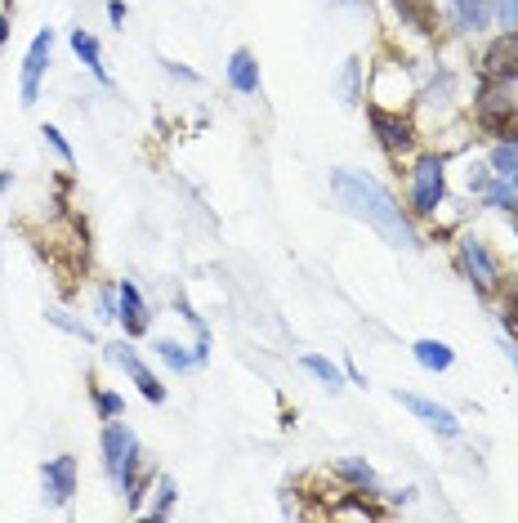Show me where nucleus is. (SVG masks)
<instances>
[{"instance_id":"obj_9","label":"nucleus","mask_w":518,"mask_h":523,"mask_svg":"<svg viewBox=\"0 0 518 523\" xmlns=\"http://www.w3.org/2000/svg\"><path fill=\"white\" fill-rule=\"evenodd\" d=\"M134 452H139V439H134V434H130L121 421H112L108 430H103V465H108L112 479H117L121 465H126Z\"/></svg>"},{"instance_id":"obj_34","label":"nucleus","mask_w":518,"mask_h":523,"mask_svg":"<svg viewBox=\"0 0 518 523\" xmlns=\"http://www.w3.org/2000/svg\"><path fill=\"white\" fill-rule=\"evenodd\" d=\"M505 354H510V358H514V363H518V349H514V345H505Z\"/></svg>"},{"instance_id":"obj_28","label":"nucleus","mask_w":518,"mask_h":523,"mask_svg":"<svg viewBox=\"0 0 518 523\" xmlns=\"http://www.w3.org/2000/svg\"><path fill=\"white\" fill-rule=\"evenodd\" d=\"M496 18H501L505 32H518V0H501V5H496Z\"/></svg>"},{"instance_id":"obj_11","label":"nucleus","mask_w":518,"mask_h":523,"mask_svg":"<svg viewBox=\"0 0 518 523\" xmlns=\"http://www.w3.org/2000/svg\"><path fill=\"white\" fill-rule=\"evenodd\" d=\"M452 18L460 32H483L492 23V0H452Z\"/></svg>"},{"instance_id":"obj_22","label":"nucleus","mask_w":518,"mask_h":523,"mask_svg":"<svg viewBox=\"0 0 518 523\" xmlns=\"http://www.w3.org/2000/svg\"><path fill=\"white\" fill-rule=\"evenodd\" d=\"M487 206H496V211H514L518 206V188L510 184V179H501V184H487Z\"/></svg>"},{"instance_id":"obj_2","label":"nucleus","mask_w":518,"mask_h":523,"mask_svg":"<svg viewBox=\"0 0 518 523\" xmlns=\"http://www.w3.org/2000/svg\"><path fill=\"white\" fill-rule=\"evenodd\" d=\"M443 202V157H420L411 170V211L434 215Z\"/></svg>"},{"instance_id":"obj_24","label":"nucleus","mask_w":518,"mask_h":523,"mask_svg":"<svg viewBox=\"0 0 518 523\" xmlns=\"http://www.w3.org/2000/svg\"><path fill=\"white\" fill-rule=\"evenodd\" d=\"M134 385H139V394L148 398V403H166V385H161L148 367H139V372H134Z\"/></svg>"},{"instance_id":"obj_18","label":"nucleus","mask_w":518,"mask_h":523,"mask_svg":"<svg viewBox=\"0 0 518 523\" xmlns=\"http://www.w3.org/2000/svg\"><path fill=\"white\" fill-rule=\"evenodd\" d=\"M335 474L349 479L353 488H376V470H371L367 461H335Z\"/></svg>"},{"instance_id":"obj_25","label":"nucleus","mask_w":518,"mask_h":523,"mask_svg":"<svg viewBox=\"0 0 518 523\" xmlns=\"http://www.w3.org/2000/svg\"><path fill=\"white\" fill-rule=\"evenodd\" d=\"M501 318H505V327H510V336H518V282L514 278L505 282V313Z\"/></svg>"},{"instance_id":"obj_8","label":"nucleus","mask_w":518,"mask_h":523,"mask_svg":"<svg viewBox=\"0 0 518 523\" xmlns=\"http://www.w3.org/2000/svg\"><path fill=\"white\" fill-rule=\"evenodd\" d=\"M50 50H54V32L45 27V32L32 41L27 59H23V103H36V90H41V72L50 68Z\"/></svg>"},{"instance_id":"obj_13","label":"nucleus","mask_w":518,"mask_h":523,"mask_svg":"<svg viewBox=\"0 0 518 523\" xmlns=\"http://www.w3.org/2000/svg\"><path fill=\"white\" fill-rule=\"evenodd\" d=\"M478 126H483L492 139H501V144H510V139H518V112H514V103H510V108L478 112Z\"/></svg>"},{"instance_id":"obj_27","label":"nucleus","mask_w":518,"mask_h":523,"mask_svg":"<svg viewBox=\"0 0 518 523\" xmlns=\"http://www.w3.org/2000/svg\"><path fill=\"white\" fill-rule=\"evenodd\" d=\"M94 407H99L103 421H112V416L126 412V403H121V394H103V389H94Z\"/></svg>"},{"instance_id":"obj_30","label":"nucleus","mask_w":518,"mask_h":523,"mask_svg":"<svg viewBox=\"0 0 518 523\" xmlns=\"http://www.w3.org/2000/svg\"><path fill=\"white\" fill-rule=\"evenodd\" d=\"M41 135H45V139H50V148H54V152H59V157H63V161H72V148H67V139L59 135V130H54V126H45V130H41Z\"/></svg>"},{"instance_id":"obj_29","label":"nucleus","mask_w":518,"mask_h":523,"mask_svg":"<svg viewBox=\"0 0 518 523\" xmlns=\"http://www.w3.org/2000/svg\"><path fill=\"white\" fill-rule=\"evenodd\" d=\"M50 322H59L63 331H72V336H81L85 345H94V331L90 327H81V322H72V318H63V313H50Z\"/></svg>"},{"instance_id":"obj_21","label":"nucleus","mask_w":518,"mask_h":523,"mask_svg":"<svg viewBox=\"0 0 518 523\" xmlns=\"http://www.w3.org/2000/svg\"><path fill=\"white\" fill-rule=\"evenodd\" d=\"M103 354H108V363H117L121 372H130V376L143 367V363H139V354H134L126 340H112V345H103Z\"/></svg>"},{"instance_id":"obj_4","label":"nucleus","mask_w":518,"mask_h":523,"mask_svg":"<svg viewBox=\"0 0 518 523\" xmlns=\"http://www.w3.org/2000/svg\"><path fill=\"white\" fill-rule=\"evenodd\" d=\"M460 264H465L469 282H474L483 296H492L496 282H501V269L492 264V255H487V246L478 242V237H465V242H460Z\"/></svg>"},{"instance_id":"obj_35","label":"nucleus","mask_w":518,"mask_h":523,"mask_svg":"<svg viewBox=\"0 0 518 523\" xmlns=\"http://www.w3.org/2000/svg\"><path fill=\"white\" fill-rule=\"evenodd\" d=\"M510 184H514V188H518V175H514V179H510Z\"/></svg>"},{"instance_id":"obj_26","label":"nucleus","mask_w":518,"mask_h":523,"mask_svg":"<svg viewBox=\"0 0 518 523\" xmlns=\"http://www.w3.org/2000/svg\"><path fill=\"white\" fill-rule=\"evenodd\" d=\"M340 94H344V103H358V59L344 63V72H340Z\"/></svg>"},{"instance_id":"obj_16","label":"nucleus","mask_w":518,"mask_h":523,"mask_svg":"<svg viewBox=\"0 0 518 523\" xmlns=\"http://www.w3.org/2000/svg\"><path fill=\"white\" fill-rule=\"evenodd\" d=\"M72 50H76V59H81L85 68H90L103 85H108V72H103V59H99V41H94L90 32H81V27H76V32H72Z\"/></svg>"},{"instance_id":"obj_3","label":"nucleus","mask_w":518,"mask_h":523,"mask_svg":"<svg viewBox=\"0 0 518 523\" xmlns=\"http://www.w3.org/2000/svg\"><path fill=\"white\" fill-rule=\"evenodd\" d=\"M367 117H371V130H376V139L385 144V152H411L416 148V130H411V121L402 117V112H389V108H380V103H371L367 108Z\"/></svg>"},{"instance_id":"obj_19","label":"nucleus","mask_w":518,"mask_h":523,"mask_svg":"<svg viewBox=\"0 0 518 523\" xmlns=\"http://www.w3.org/2000/svg\"><path fill=\"white\" fill-rule=\"evenodd\" d=\"M492 170L501 179H514L518 175V139H510V144H501L492 152Z\"/></svg>"},{"instance_id":"obj_1","label":"nucleus","mask_w":518,"mask_h":523,"mask_svg":"<svg viewBox=\"0 0 518 523\" xmlns=\"http://www.w3.org/2000/svg\"><path fill=\"white\" fill-rule=\"evenodd\" d=\"M331 188L353 215H362L371 228H380L389 246H420L416 233H411V224H407V215H402V206L393 202L376 179L353 175V170H331Z\"/></svg>"},{"instance_id":"obj_17","label":"nucleus","mask_w":518,"mask_h":523,"mask_svg":"<svg viewBox=\"0 0 518 523\" xmlns=\"http://www.w3.org/2000/svg\"><path fill=\"white\" fill-rule=\"evenodd\" d=\"M300 367H304V372H313V376H318L326 389H344L340 367H331V363H326V358H318V354H304V358H300Z\"/></svg>"},{"instance_id":"obj_12","label":"nucleus","mask_w":518,"mask_h":523,"mask_svg":"<svg viewBox=\"0 0 518 523\" xmlns=\"http://www.w3.org/2000/svg\"><path fill=\"white\" fill-rule=\"evenodd\" d=\"M228 81H233L237 94H255L259 90V63L251 50H237L233 59H228Z\"/></svg>"},{"instance_id":"obj_5","label":"nucleus","mask_w":518,"mask_h":523,"mask_svg":"<svg viewBox=\"0 0 518 523\" xmlns=\"http://www.w3.org/2000/svg\"><path fill=\"white\" fill-rule=\"evenodd\" d=\"M483 76H492V81H505V85L518 81V32H505V36H496V41L487 45V54H483Z\"/></svg>"},{"instance_id":"obj_32","label":"nucleus","mask_w":518,"mask_h":523,"mask_svg":"<svg viewBox=\"0 0 518 523\" xmlns=\"http://www.w3.org/2000/svg\"><path fill=\"white\" fill-rule=\"evenodd\" d=\"M108 18H112V23H121V18H126V5H121V0H112V5H108Z\"/></svg>"},{"instance_id":"obj_23","label":"nucleus","mask_w":518,"mask_h":523,"mask_svg":"<svg viewBox=\"0 0 518 523\" xmlns=\"http://www.w3.org/2000/svg\"><path fill=\"white\" fill-rule=\"evenodd\" d=\"M175 501H179V488H175V479H161L157 483V506L148 510L152 519H166L170 510H175Z\"/></svg>"},{"instance_id":"obj_10","label":"nucleus","mask_w":518,"mask_h":523,"mask_svg":"<svg viewBox=\"0 0 518 523\" xmlns=\"http://www.w3.org/2000/svg\"><path fill=\"white\" fill-rule=\"evenodd\" d=\"M117 296H121V313H117V318L126 322V331H130V336H143V331L152 327L148 304H143V296L130 287V282H121V287H117Z\"/></svg>"},{"instance_id":"obj_20","label":"nucleus","mask_w":518,"mask_h":523,"mask_svg":"<svg viewBox=\"0 0 518 523\" xmlns=\"http://www.w3.org/2000/svg\"><path fill=\"white\" fill-rule=\"evenodd\" d=\"M157 354L166 358L175 372H188V367H197V354H188L184 345H175V340H157Z\"/></svg>"},{"instance_id":"obj_15","label":"nucleus","mask_w":518,"mask_h":523,"mask_svg":"<svg viewBox=\"0 0 518 523\" xmlns=\"http://www.w3.org/2000/svg\"><path fill=\"white\" fill-rule=\"evenodd\" d=\"M411 354H416V363L425 367V372H447V367L456 363L452 345H443V340H416V345H411Z\"/></svg>"},{"instance_id":"obj_7","label":"nucleus","mask_w":518,"mask_h":523,"mask_svg":"<svg viewBox=\"0 0 518 523\" xmlns=\"http://www.w3.org/2000/svg\"><path fill=\"white\" fill-rule=\"evenodd\" d=\"M393 398H398V403H402V407H407V412H416V416H420V421H425V425H429V430H438V434H447V439H456V434H460V421H456V416H452V412H447V407H438V403H429V398H420V394H407V389H398V394H393Z\"/></svg>"},{"instance_id":"obj_33","label":"nucleus","mask_w":518,"mask_h":523,"mask_svg":"<svg viewBox=\"0 0 518 523\" xmlns=\"http://www.w3.org/2000/svg\"><path fill=\"white\" fill-rule=\"evenodd\" d=\"M9 184H14V175H9V170H0V193H5Z\"/></svg>"},{"instance_id":"obj_6","label":"nucleus","mask_w":518,"mask_h":523,"mask_svg":"<svg viewBox=\"0 0 518 523\" xmlns=\"http://www.w3.org/2000/svg\"><path fill=\"white\" fill-rule=\"evenodd\" d=\"M41 483H45V497H50L54 506H67L76 492V456H54V461H45Z\"/></svg>"},{"instance_id":"obj_31","label":"nucleus","mask_w":518,"mask_h":523,"mask_svg":"<svg viewBox=\"0 0 518 523\" xmlns=\"http://www.w3.org/2000/svg\"><path fill=\"white\" fill-rule=\"evenodd\" d=\"M112 296H117V291H112V287L99 296V318H103V322H108V318H117V313H112V309H117V304H112Z\"/></svg>"},{"instance_id":"obj_14","label":"nucleus","mask_w":518,"mask_h":523,"mask_svg":"<svg viewBox=\"0 0 518 523\" xmlns=\"http://www.w3.org/2000/svg\"><path fill=\"white\" fill-rule=\"evenodd\" d=\"M393 5H398L402 23H411V27H416V32H425V36H434V32H438L434 0H393Z\"/></svg>"}]
</instances>
